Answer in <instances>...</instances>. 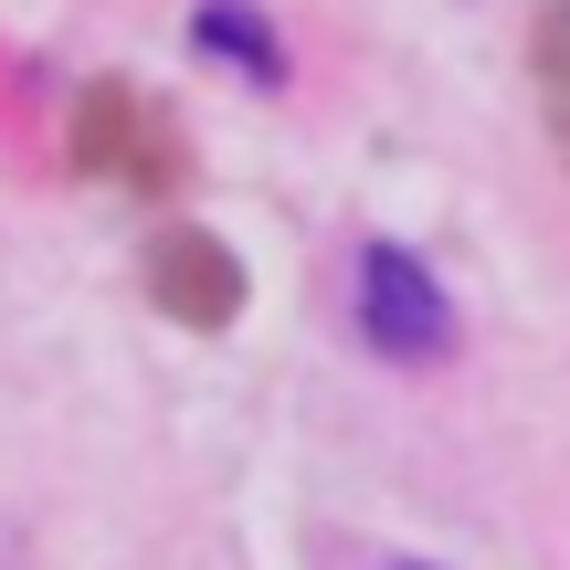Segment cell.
<instances>
[{
    "label": "cell",
    "instance_id": "3",
    "mask_svg": "<svg viewBox=\"0 0 570 570\" xmlns=\"http://www.w3.org/2000/svg\"><path fill=\"white\" fill-rule=\"evenodd\" d=\"M539 96H550V127H560V148H570V0L539 11Z\"/></svg>",
    "mask_w": 570,
    "mask_h": 570
},
{
    "label": "cell",
    "instance_id": "1",
    "mask_svg": "<svg viewBox=\"0 0 570 570\" xmlns=\"http://www.w3.org/2000/svg\"><path fill=\"white\" fill-rule=\"evenodd\" d=\"M360 327L391 348V360H444V348H454L444 285L412 265L402 244H370V254H360Z\"/></svg>",
    "mask_w": 570,
    "mask_h": 570
},
{
    "label": "cell",
    "instance_id": "2",
    "mask_svg": "<svg viewBox=\"0 0 570 570\" xmlns=\"http://www.w3.org/2000/svg\"><path fill=\"white\" fill-rule=\"evenodd\" d=\"M202 53H223V63H244V75H285V53H275V32L254 11H223V0H212L202 11Z\"/></svg>",
    "mask_w": 570,
    "mask_h": 570
},
{
    "label": "cell",
    "instance_id": "4",
    "mask_svg": "<svg viewBox=\"0 0 570 570\" xmlns=\"http://www.w3.org/2000/svg\"><path fill=\"white\" fill-rule=\"evenodd\" d=\"M159 265L180 275V296H190V317H223V306H233V265H212L202 244H169Z\"/></svg>",
    "mask_w": 570,
    "mask_h": 570
}]
</instances>
